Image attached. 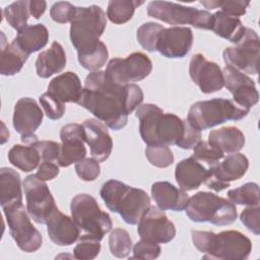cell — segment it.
Here are the masks:
<instances>
[{
    "label": "cell",
    "mask_w": 260,
    "mask_h": 260,
    "mask_svg": "<svg viewBox=\"0 0 260 260\" xmlns=\"http://www.w3.org/2000/svg\"><path fill=\"white\" fill-rule=\"evenodd\" d=\"M75 172L81 180L85 182H91L100 176L101 167L99 161L94 158L84 157L83 159L75 164Z\"/></svg>",
    "instance_id": "44"
},
{
    "label": "cell",
    "mask_w": 260,
    "mask_h": 260,
    "mask_svg": "<svg viewBox=\"0 0 260 260\" xmlns=\"http://www.w3.org/2000/svg\"><path fill=\"white\" fill-rule=\"evenodd\" d=\"M245 28L238 17L228 15L220 10L212 14L211 30L234 44H237L242 39Z\"/></svg>",
    "instance_id": "30"
},
{
    "label": "cell",
    "mask_w": 260,
    "mask_h": 260,
    "mask_svg": "<svg viewBox=\"0 0 260 260\" xmlns=\"http://www.w3.org/2000/svg\"><path fill=\"white\" fill-rule=\"evenodd\" d=\"M108 57H109L108 48L102 42L99 49L95 50L93 53L87 56L78 57V62L84 69L94 72V71H99L106 64Z\"/></svg>",
    "instance_id": "42"
},
{
    "label": "cell",
    "mask_w": 260,
    "mask_h": 260,
    "mask_svg": "<svg viewBox=\"0 0 260 260\" xmlns=\"http://www.w3.org/2000/svg\"><path fill=\"white\" fill-rule=\"evenodd\" d=\"M109 247L112 255L117 258L127 257L132 249V240L127 231L114 229L109 237Z\"/></svg>",
    "instance_id": "36"
},
{
    "label": "cell",
    "mask_w": 260,
    "mask_h": 260,
    "mask_svg": "<svg viewBox=\"0 0 260 260\" xmlns=\"http://www.w3.org/2000/svg\"><path fill=\"white\" fill-rule=\"evenodd\" d=\"M259 52L260 45L257 32L246 27L242 39L235 47L225 48L222 56L226 65L243 73L256 75L258 73Z\"/></svg>",
    "instance_id": "12"
},
{
    "label": "cell",
    "mask_w": 260,
    "mask_h": 260,
    "mask_svg": "<svg viewBox=\"0 0 260 260\" xmlns=\"http://www.w3.org/2000/svg\"><path fill=\"white\" fill-rule=\"evenodd\" d=\"M200 4L205 6L207 9L220 8L221 12L239 18V16L246 13V9L250 2L244 0H207L200 1Z\"/></svg>",
    "instance_id": "38"
},
{
    "label": "cell",
    "mask_w": 260,
    "mask_h": 260,
    "mask_svg": "<svg viewBox=\"0 0 260 260\" xmlns=\"http://www.w3.org/2000/svg\"><path fill=\"white\" fill-rule=\"evenodd\" d=\"M193 45V32L187 26L164 27L157 38L156 51L166 58L185 57Z\"/></svg>",
    "instance_id": "18"
},
{
    "label": "cell",
    "mask_w": 260,
    "mask_h": 260,
    "mask_svg": "<svg viewBox=\"0 0 260 260\" xmlns=\"http://www.w3.org/2000/svg\"><path fill=\"white\" fill-rule=\"evenodd\" d=\"M208 170L193 156L185 158L177 164L175 178L184 191H193L198 189L206 180Z\"/></svg>",
    "instance_id": "24"
},
{
    "label": "cell",
    "mask_w": 260,
    "mask_h": 260,
    "mask_svg": "<svg viewBox=\"0 0 260 260\" xmlns=\"http://www.w3.org/2000/svg\"><path fill=\"white\" fill-rule=\"evenodd\" d=\"M147 14L174 26L190 24L196 28L211 29L212 25V14L208 11L169 1L149 2Z\"/></svg>",
    "instance_id": "9"
},
{
    "label": "cell",
    "mask_w": 260,
    "mask_h": 260,
    "mask_svg": "<svg viewBox=\"0 0 260 260\" xmlns=\"http://www.w3.org/2000/svg\"><path fill=\"white\" fill-rule=\"evenodd\" d=\"M43 116L40 106L34 99L21 98L16 102L12 122L23 143L32 144L38 141L36 130L41 126Z\"/></svg>",
    "instance_id": "15"
},
{
    "label": "cell",
    "mask_w": 260,
    "mask_h": 260,
    "mask_svg": "<svg viewBox=\"0 0 260 260\" xmlns=\"http://www.w3.org/2000/svg\"><path fill=\"white\" fill-rule=\"evenodd\" d=\"M136 117L139 120L140 136L147 146L178 145L184 135L186 119L164 113L154 104L140 105L136 110Z\"/></svg>",
    "instance_id": "2"
},
{
    "label": "cell",
    "mask_w": 260,
    "mask_h": 260,
    "mask_svg": "<svg viewBox=\"0 0 260 260\" xmlns=\"http://www.w3.org/2000/svg\"><path fill=\"white\" fill-rule=\"evenodd\" d=\"M71 215L83 235L101 241L112 230L110 215L103 211L96 200L88 194H77L70 203Z\"/></svg>",
    "instance_id": "8"
},
{
    "label": "cell",
    "mask_w": 260,
    "mask_h": 260,
    "mask_svg": "<svg viewBox=\"0 0 260 260\" xmlns=\"http://www.w3.org/2000/svg\"><path fill=\"white\" fill-rule=\"evenodd\" d=\"M26 198V210L37 223L46 224L51 214L57 208L55 199L45 181L36 175L27 176L23 181Z\"/></svg>",
    "instance_id": "13"
},
{
    "label": "cell",
    "mask_w": 260,
    "mask_h": 260,
    "mask_svg": "<svg viewBox=\"0 0 260 260\" xmlns=\"http://www.w3.org/2000/svg\"><path fill=\"white\" fill-rule=\"evenodd\" d=\"M242 223L253 234L258 236L260 234V208L259 205L246 207L241 215Z\"/></svg>",
    "instance_id": "47"
},
{
    "label": "cell",
    "mask_w": 260,
    "mask_h": 260,
    "mask_svg": "<svg viewBox=\"0 0 260 260\" xmlns=\"http://www.w3.org/2000/svg\"><path fill=\"white\" fill-rule=\"evenodd\" d=\"M224 86L232 93L234 102L245 109H251L258 103L259 93L255 82L245 73L226 65L222 69Z\"/></svg>",
    "instance_id": "19"
},
{
    "label": "cell",
    "mask_w": 260,
    "mask_h": 260,
    "mask_svg": "<svg viewBox=\"0 0 260 260\" xmlns=\"http://www.w3.org/2000/svg\"><path fill=\"white\" fill-rule=\"evenodd\" d=\"M164 26L156 22H146L137 29L136 38L140 46L148 52H156V42Z\"/></svg>",
    "instance_id": "37"
},
{
    "label": "cell",
    "mask_w": 260,
    "mask_h": 260,
    "mask_svg": "<svg viewBox=\"0 0 260 260\" xmlns=\"http://www.w3.org/2000/svg\"><path fill=\"white\" fill-rule=\"evenodd\" d=\"M27 58L28 55L25 54L14 41L10 44H6V46L2 45L0 55V73L4 76L15 75L21 70Z\"/></svg>",
    "instance_id": "31"
},
{
    "label": "cell",
    "mask_w": 260,
    "mask_h": 260,
    "mask_svg": "<svg viewBox=\"0 0 260 260\" xmlns=\"http://www.w3.org/2000/svg\"><path fill=\"white\" fill-rule=\"evenodd\" d=\"M8 159L17 169L28 173L39 167L41 155L34 143L28 145L15 144L8 151Z\"/></svg>",
    "instance_id": "32"
},
{
    "label": "cell",
    "mask_w": 260,
    "mask_h": 260,
    "mask_svg": "<svg viewBox=\"0 0 260 260\" xmlns=\"http://www.w3.org/2000/svg\"><path fill=\"white\" fill-rule=\"evenodd\" d=\"M0 203L2 208L22 203L20 177L11 168H2L0 170Z\"/></svg>",
    "instance_id": "29"
},
{
    "label": "cell",
    "mask_w": 260,
    "mask_h": 260,
    "mask_svg": "<svg viewBox=\"0 0 260 260\" xmlns=\"http://www.w3.org/2000/svg\"><path fill=\"white\" fill-rule=\"evenodd\" d=\"M40 103L43 107L46 116L51 120H58L63 117L65 113V104L57 100L48 91L40 96Z\"/></svg>",
    "instance_id": "43"
},
{
    "label": "cell",
    "mask_w": 260,
    "mask_h": 260,
    "mask_svg": "<svg viewBox=\"0 0 260 260\" xmlns=\"http://www.w3.org/2000/svg\"><path fill=\"white\" fill-rule=\"evenodd\" d=\"M191 236L194 246L204 254L203 259L245 260L252 251L250 239L238 231H192Z\"/></svg>",
    "instance_id": "3"
},
{
    "label": "cell",
    "mask_w": 260,
    "mask_h": 260,
    "mask_svg": "<svg viewBox=\"0 0 260 260\" xmlns=\"http://www.w3.org/2000/svg\"><path fill=\"white\" fill-rule=\"evenodd\" d=\"M101 241L87 235L79 237V242L73 250V256L79 260L94 259L101 251Z\"/></svg>",
    "instance_id": "39"
},
{
    "label": "cell",
    "mask_w": 260,
    "mask_h": 260,
    "mask_svg": "<svg viewBox=\"0 0 260 260\" xmlns=\"http://www.w3.org/2000/svg\"><path fill=\"white\" fill-rule=\"evenodd\" d=\"M250 110L238 106L228 99H212L193 104L187 120L197 130H206L226 121H239L249 114Z\"/></svg>",
    "instance_id": "7"
},
{
    "label": "cell",
    "mask_w": 260,
    "mask_h": 260,
    "mask_svg": "<svg viewBox=\"0 0 260 260\" xmlns=\"http://www.w3.org/2000/svg\"><path fill=\"white\" fill-rule=\"evenodd\" d=\"M151 196L157 207L164 211L184 210L189 200L186 191L175 187L167 181L153 183L151 185Z\"/></svg>",
    "instance_id": "23"
},
{
    "label": "cell",
    "mask_w": 260,
    "mask_h": 260,
    "mask_svg": "<svg viewBox=\"0 0 260 260\" xmlns=\"http://www.w3.org/2000/svg\"><path fill=\"white\" fill-rule=\"evenodd\" d=\"M29 13L36 19H39L47 8V2L44 0H30L28 3Z\"/></svg>",
    "instance_id": "51"
},
{
    "label": "cell",
    "mask_w": 260,
    "mask_h": 260,
    "mask_svg": "<svg viewBox=\"0 0 260 260\" xmlns=\"http://www.w3.org/2000/svg\"><path fill=\"white\" fill-rule=\"evenodd\" d=\"M70 23V40L78 57L87 56L99 49L102 44L100 38L107 25L106 13L100 6L76 7Z\"/></svg>",
    "instance_id": "5"
},
{
    "label": "cell",
    "mask_w": 260,
    "mask_h": 260,
    "mask_svg": "<svg viewBox=\"0 0 260 260\" xmlns=\"http://www.w3.org/2000/svg\"><path fill=\"white\" fill-rule=\"evenodd\" d=\"M84 141L90 149L91 157L99 162L109 158L113 149V140L106 125L98 119H86L82 123Z\"/></svg>",
    "instance_id": "21"
},
{
    "label": "cell",
    "mask_w": 260,
    "mask_h": 260,
    "mask_svg": "<svg viewBox=\"0 0 260 260\" xmlns=\"http://www.w3.org/2000/svg\"><path fill=\"white\" fill-rule=\"evenodd\" d=\"M143 3L137 0H111L108 3L107 16L113 23L123 24L132 18L135 9Z\"/></svg>",
    "instance_id": "33"
},
{
    "label": "cell",
    "mask_w": 260,
    "mask_h": 260,
    "mask_svg": "<svg viewBox=\"0 0 260 260\" xmlns=\"http://www.w3.org/2000/svg\"><path fill=\"white\" fill-rule=\"evenodd\" d=\"M13 41L29 56L31 53L40 51L48 44L49 31L42 23L26 25L17 31V36Z\"/></svg>",
    "instance_id": "28"
},
{
    "label": "cell",
    "mask_w": 260,
    "mask_h": 260,
    "mask_svg": "<svg viewBox=\"0 0 260 260\" xmlns=\"http://www.w3.org/2000/svg\"><path fill=\"white\" fill-rule=\"evenodd\" d=\"M185 210L192 221L210 222L215 225L231 224L238 216L236 205L233 202L205 191H200L190 197Z\"/></svg>",
    "instance_id": "6"
},
{
    "label": "cell",
    "mask_w": 260,
    "mask_h": 260,
    "mask_svg": "<svg viewBox=\"0 0 260 260\" xmlns=\"http://www.w3.org/2000/svg\"><path fill=\"white\" fill-rule=\"evenodd\" d=\"M60 151L57 162L60 167L66 168L83 159L86 155L84 146L83 127L77 123H70L61 128Z\"/></svg>",
    "instance_id": "20"
},
{
    "label": "cell",
    "mask_w": 260,
    "mask_h": 260,
    "mask_svg": "<svg viewBox=\"0 0 260 260\" xmlns=\"http://www.w3.org/2000/svg\"><path fill=\"white\" fill-rule=\"evenodd\" d=\"M228 197L234 204L247 206L259 205V186L253 182L246 183L239 188L230 190L228 192Z\"/></svg>",
    "instance_id": "35"
},
{
    "label": "cell",
    "mask_w": 260,
    "mask_h": 260,
    "mask_svg": "<svg viewBox=\"0 0 260 260\" xmlns=\"http://www.w3.org/2000/svg\"><path fill=\"white\" fill-rule=\"evenodd\" d=\"M160 247L156 243L147 242L144 240H140L133 247V256L132 258L136 259H155L160 254Z\"/></svg>",
    "instance_id": "46"
},
{
    "label": "cell",
    "mask_w": 260,
    "mask_h": 260,
    "mask_svg": "<svg viewBox=\"0 0 260 260\" xmlns=\"http://www.w3.org/2000/svg\"><path fill=\"white\" fill-rule=\"evenodd\" d=\"M76 7L70 2L59 1L52 5L50 10V15L52 19L59 23L71 22L74 17Z\"/></svg>",
    "instance_id": "45"
},
{
    "label": "cell",
    "mask_w": 260,
    "mask_h": 260,
    "mask_svg": "<svg viewBox=\"0 0 260 260\" xmlns=\"http://www.w3.org/2000/svg\"><path fill=\"white\" fill-rule=\"evenodd\" d=\"M100 194L106 206L111 211L119 213L128 224H137L150 207V198L144 190L128 186L118 180L104 183Z\"/></svg>",
    "instance_id": "4"
},
{
    "label": "cell",
    "mask_w": 260,
    "mask_h": 260,
    "mask_svg": "<svg viewBox=\"0 0 260 260\" xmlns=\"http://www.w3.org/2000/svg\"><path fill=\"white\" fill-rule=\"evenodd\" d=\"M248 168L249 160L244 154L232 153L224 157L222 161L208 167V176L204 183L215 192L222 191L230 187L231 182L241 179Z\"/></svg>",
    "instance_id": "14"
},
{
    "label": "cell",
    "mask_w": 260,
    "mask_h": 260,
    "mask_svg": "<svg viewBox=\"0 0 260 260\" xmlns=\"http://www.w3.org/2000/svg\"><path fill=\"white\" fill-rule=\"evenodd\" d=\"M47 233L53 243L59 246H70L80 237V230L73 220L63 214L58 207L47 221Z\"/></svg>",
    "instance_id": "22"
},
{
    "label": "cell",
    "mask_w": 260,
    "mask_h": 260,
    "mask_svg": "<svg viewBox=\"0 0 260 260\" xmlns=\"http://www.w3.org/2000/svg\"><path fill=\"white\" fill-rule=\"evenodd\" d=\"M193 150L194 152L192 156L198 161L205 162L208 167L215 165L224 157V154L208 141L200 140Z\"/></svg>",
    "instance_id": "40"
},
{
    "label": "cell",
    "mask_w": 260,
    "mask_h": 260,
    "mask_svg": "<svg viewBox=\"0 0 260 260\" xmlns=\"http://www.w3.org/2000/svg\"><path fill=\"white\" fill-rule=\"evenodd\" d=\"M208 142L217 147L223 154L239 152L245 145L243 132L234 126L212 130L208 135Z\"/></svg>",
    "instance_id": "27"
},
{
    "label": "cell",
    "mask_w": 260,
    "mask_h": 260,
    "mask_svg": "<svg viewBox=\"0 0 260 260\" xmlns=\"http://www.w3.org/2000/svg\"><path fill=\"white\" fill-rule=\"evenodd\" d=\"M82 89L79 77L71 71L54 77L48 85V92L64 104L78 103Z\"/></svg>",
    "instance_id": "25"
},
{
    "label": "cell",
    "mask_w": 260,
    "mask_h": 260,
    "mask_svg": "<svg viewBox=\"0 0 260 260\" xmlns=\"http://www.w3.org/2000/svg\"><path fill=\"white\" fill-rule=\"evenodd\" d=\"M148 161L157 168H168L174 162V154L167 145H149L145 149Z\"/></svg>",
    "instance_id": "41"
},
{
    "label": "cell",
    "mask_w": 260,
    "mask_h": 260,
    "mask_svg": "<svg viewBox=\"0 0 260 260\" xmlns=\"http://www.w3.org/2000/svg\"><path fill=\"white\" fill-rule=\"evenodd\" d=\"M137 233L141 240L165 244L171 242L176 236L175 224L168 218L164 210L151 206L138 221Z\"/></svg>",
    "instance_id": "16"
},
{
    "label": "cell",
    "mask_w": 260,
    "mask_h": 260,
    "mask_svg": "<svg viewBox=\"0 0 260 260\" xmlns=\"http://www.w3.org/2000/svg\"><path fill=\"white\" fill-rule=\"evenodd\" d=\"M201 140V131L197 130L186 119V127L184 135L177 146L183 149H193Z\"/></svg>",
    "instance_id": "49"
},
{
    "label": "cell",
    "mask_w": 260,
    "mask_h": 260,
    "mask_svg": "<svg viewBox=\"0 0 260 260\" xmlns=\"http://www.w3.org/2000/svg\"><path fill=\"white\" fill-rule=\"evenodd\" d=\"M142 101L143 91L137 84L116 85L106 78L105 71H94L86 76L77 104L109 128L120 130Z\"/></svg>",
    "instance_id": "1"
},
{
    "label": "cell",
    "mask_w": 260,
    "mask_h": 260,
    "mask_svg": "<svg viewBox=\"0 0 260 260\" xmlns=\"http://www.w3.org/2000/svg\"><path fill=\"white\" fill-rule=\"evenodd\" d=\"M34 145L39 150V153L41 155V159L43 161H54L57 160L59 151H60V144L51 141V140H43V141H37L34 143Z\"/></svg>",
    "instance_id": "48"
},
{
    "label": "cell",
    "mask_w": 260,
    "mask_h": 260,
    "mask_svg": "<svg viewBox=\"0 0 260 260\" xmlns=\"http://www.w3.org/2000/svg\"><path fill=\"white\" fill-rule=\"evenodd\" d=\"M3 212L9 228V233L18 248L26 253L38 251L43 242L41 233L32 225L29 214L22 203L3 207Z\"/></svg>",
    "instance_id": "10"
},
{
    "label": "cell",
    "mask_w": 260,
    "mask_h": 260,
    "mask_svg": "<svg viewBox=\"0 0 260 260\" xmlns=\"http://www.w3.org/2000/svg\"><path fill=\"white\" fill-rule=\"evenodd\" d=\"M66 66V54L58 42H53L51 47L39 54L36 60L37 74L41 78H49L50 76L61 72Z\"/></svg>",
    "instance_id": "26"
},
{
    "label": "cell",
    "mask_w": 260,
    "mask_h": 260,
    "mask_svg": "<svg viewBox=\"0 0 260 260\" xmlns=\"http://www.w3.org/2000/svg\"><path fill=\"white\" fill-rule=\"evenodd\" d=\"M152 70V62L145 54L135 52L126 58H114L109 61L105 76L116 85H126L146 78Z\"/></svg>",
    "instance_id": "11"
},
{
    "label": "cell",
    "mask_w": 260,
    "mask_h": 260,
    "mask_svg": "<svg viewBox=\"0 0 260 260\" xmlns=\"http://www.w3.org/2000/svg\"><path fill=\"white\" fill-rule=\"evenodd\" d=\"M189 74L192 81L203 93H212L224 86L222 70L215 62L208 61L202 54L192 56L189 64Z\"/></svg>",
    "instance_id": "17"
},
{
    "label": "cell",
    "mask_w": 260,
    "mask_h": 260,
    "mask_svg": "<svg viewBox=\"0 0 260 260\" xmlns=\"http://www.w3.org/2000/svg\"><path fill=\"white\" fill-rule=\"evenodd\" d=\"M28 3L29 1L26 0L16 1L6 6L3 10L6 21L17 31L27 25L26 23L30 15Z\"/></svg>",
    "instance_id": "34"
},
{
    "label": "cell",
    "mask_w": 260,
    "mask_h": 260,
    "mask_svg": "<svg viewBox=\"0 0 260 260\" xmlns=\"http://www.w3.org/2000/svg\"><path fill=\"white\" fill-rule=\"evenodd\" d=\"M59 174V167L53 161H43L38 168L36 176L42 181H49L56 178Z\"/></svg>",
    "instance_id": "50"
}]
</instances>
